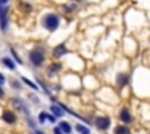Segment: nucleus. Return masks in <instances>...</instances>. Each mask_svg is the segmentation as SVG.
<instances>
[{"label": "nucleus", "instance_id": "nucleus-1", "mask_svg": "<svg viewBox=\"0 0 150 134\" xmlns=\"http://www.w3.org/2000/svg\"><path fill=\"white\" fill-rule=\"evenodd\" d=\"M28 60H29V63L33 66H36V68L42 66L44 63H45V49H44L42 45L33 49L29 52V55H28Z\"/></svg>", "mask_w": 150, "mask_h": 134}, {"label": "nucleus", "instance_id": "nucleus-2", "mask_svg": "<svg viewBox=\"0 0 150 134\" xmlns=\"http://www.w3.org/2000/svg\"><path fill=\"white\" fill-rule=\"evenodd\" d=\"M40 24H42V28H45L49 33H53V31L58 29L60 26V16L57 13H45L42 16V20H40Z\"/></svg>", "mask_w": 150, "mask_h": 134}, {"label": "nucleus", "instance_id": "nucleus-3", "mask_svg": "<svg viewBox=\"0 0 150 134\" xmlns=\"http://www.w3.org/2000/svg\"><path fill=\"white\" fill-rule=\"evenodd\" d=\"M8 13H10V7L8 5H0V29L7 31L8 29Z\"/></svg>", "mask_w": 150, "mask_h": 134}, {"label": "nucleus", "instance_id": "nucleus-4", "mask_svg": "<svg viewBox=\"0 0 150 134\" xmlns=\"http://www.w3.org/2000/svg\"><path fill=\"white\" fill-rule=\"evenodd\" d=\"M110 124H111V120L108 116H98L97 120H95V126H97L98 129H102V131L108 129Z\"/></svg>", "mask_w": 150, "mask_h": 134}, {"label": "nucleus", "instance_id": "nucleus-5", "mask_svg": "<svg viewBox=\"0 0 150 134\" xmlns=\"http://www.w3.org/2000/svg\"><path fill=\"white\" fill-rule=\"evenodd\" d=\"M2 120H4L5 123H8V124H15L16 123V113H15L13 110H4Z\"/></svg>", "mask_w": 150, "mask_h": 134}, {"label": "nucleus", "instance_id": "nucleus-6", "mask_svg": "<svg viewBox=\"0 0 150 134\" xmlns=\"http://www.w3.org/2000/svg\"><path fill=\"white\" fill-rule=\"evenodd\" d=\"M0 62H2V65H4L5 68L10 69V71H15V69H16V65H18V63L13 62L10 57H2V60H0Z\"/></svg>", "mask_w": 150, "mask_h": 134}, {"label": "nucleus", "instance_id": "nucleus-7", "mask_svg": "<svg viewBox=\"0 0 150 134\" xmlns=\"http://www.w3.org/2000/svg\"><path fill=\"white\" fill-rule=\"evenodd\" d=\"M66 52H68L66 45L65 44H60V45H57L55 49H53V57H55V58H60V57H63Z\"/></svg>", "mask_w": 150, "mask_h": 134}, {"label": "nucleus", "instance_id": "nucleus-8", "mask_svg": "<svg viewBox=\"0 0 150 134\" xmlns=\"http://www.w3.org/2000/svg\"><path fill=\"white\" fill-rule=\"evenodd\" d=\"M120 120L123 121V123H131V121H132V116L129 115V111H127L126 108H123V110L120 111Z\"/></svg>", "mask_w": 150, "mask_h": 134}, {"label": "nucleus", "instance_id": "nucleus-9", "mask_svg": "<svg viewBox=\"0 0 150 134\" xmlns=\"http://www.w3.org/2000/svg\"><path fill=\"white\" fill-rule=\"evenodd\" d=\"M60 69H62V65H60V63H53V65H50L49 68H47V76L57 74V71H60Z\"/></svg>", "mask_w": 150, "mask_h": 134}, {"label": "nucleus", "instance_id": "nucleus-10", "mask_svg": "<svg viewBox=\"0 0 150 134\" xmlns=\"http://www.w3.org/2000/svg\"><path fill=\"white\" fill-rule=\"evenodd\" d=\"M50 111H52L55 116H63V108H62V105H55V104H52L50 105Z\"/></svg>", "mask_w": 150, "mask_h": 134}, {"label": "nucleus", "instance_id": "nucleus-11", "mask_svg": "<svg viewBox=\"0 0 150 134\" xmlns=\"http://www.w3.org/2000/svg\"><path fill=\"white\" fill-rule=\"evenodd\" d=\"M58 128H60V129H62L65 134H71V131H73L71 124H69L68 121H62V123L58 124Z\"/></svg>", "mask_w": 150, "mask_h": 134}, {"label": "nucleus", "instance_id": "nucleus-12", "mask_svg": "<svg viewBox=\"0 0 150 134\" xmlns=\"http://www.w3.org/2000/svg\"><path fill=\"white\" fill-rule=\"evenodd\" d=\"M127 82V74H124V73H120L116 78V84L120 86V87H123V86H126Z\"/></svg>", "mask_w": 150, "mask_h": 134}, {"label": "nucleus", "instance_id": "nucleus-13", "mask_svg": "<svg viewBox=\"0 0 150 134\" xmlns=\"http://www.w3.org/2000/svg\"><path fill=\"white\" fill-rule=\"evenodd\" d=\"M115 134H129V128H127V126H123V124H120V126L115 128Z\"/></svg>", "mask_w": 150, "mask_h": 134}, {"label": "nucleus", "instance_id": "nucleus-14", "mask_svg": "<svg viewBox=\"0 0 150 134\" xmlns=\"http://www.w3.org/2000/svg\"><path fill=\"white\" fill-rule=\"evenodd\" d=\"M76 131L79 134H91V129L87 126H82V124H76Z\"/></svg>", "mask_w": 150, "mask_h": 134}, {"label": "nucleus", "instance_id": "nucleus-15", "mask_svg": "<svg viewBox=\"0 0 150 134\" xmlns=\"http://www.w3.org/2000/svg\"><path fill=\"white\" fill-rule=\"evenodd\" d=\"M10 53H11V57H13V58H15V62H16L18 65H23V60L20 58V55H18V53H16V50H15L13 47H10Z\"/></svg>", "mask_w": 150, "mask_h": 134}, {"label": "nucleus", "instance_id": "nucleus-16", "mask_svg": "<svg viewBox=\"0 0 150 134\" xmlns=\"http://www.w3.org/2000/svg\"><path fill=\"white\" fill-rule=\"evenodd\" d=\"M10 84H11V87H13V89H16V91H21V89H23V86H21L20 79H13V78H11Z\"/></svg>", "mask_w": 150, "mask_h": 134}, {"label": "nucleus", "instance_id": "nucleus-17", "mask_svg": "<svg viewBox=\"0 0 150 134\" xmlns=\"http://www.w3.org/2000/svg\"><path fill=\"white\" fill-rule=\"evenodd\" d=\"M21 81H23V82H24V84H26V86H29L31 89H34V91H37V89H39V86H36V84H34L33 81H31V79H26V78H21Z\"/></svg>", "mask_w": 150, "mask_h": 134}, {"label": "nucleus", "instance_id": "nucleus-18", "mask_svg": "<svg viewBox=\"0 0 150 134\" xmlns=\"http://www.w3.org/2000/svg\"><path fill=\"white\" fill-rule=\"evenodd\" d=\"M21 10L24 11V13H31L33 11V7H31V4H20Z\"/></svg>", "mask_w": 150, "mask_h": 134}, {"label": "nucleus", "instance_id": "nucleus-19", "mask_svg": "<svg viewBox=\"0 0 150 134\" xmlns=\"http://www.w3.org/2000/svg\"><path fill=\"white\" fill-rule=\"evenodd\" d=\"M45 121H49V113L42 111V113L39 115V123H45Z\"/></svg>", "mask_w": 150, "mask_h": 134}, {"label": "nucleus", "instance_id": "nucleus-20", "mask_svg": "<svg viewBox=\"0 0 150 134\" xmlns=\"http://www.w3.org/2000/svg\"><path fill=\"white\" fill-rule=\"evenodd\" d=\"M63 8H65L66 11H73V10L76 8V5H74V4H68V5H65Z\"/></svg>", "mask_w": 150, "mask_h": 134}, {"label": "nucleus", "instance_id": "nucleus-21", "mask_svg": "<svg viewBox=\"0 0 150 134\" xmlns=\"http://www.w3.org/2000/svg\"><path fill=\"white\" fill-rule=\"evenodd\" d=\"M5 81H7V78L4 76V73H0V86H4Z\"/></svg>", "mask_w": 150, "mask_h": 134}, {"label": "nucleus", "instance_id": "nucleus-22", "mask_svg": "<svg viewBox=\"0 0 150 134\" xmlns=\"http://www.w3.org/2000/svg\"><path fill=\"white\" fill-rule=\"evenodd\" d=\"M53 133H55V134H65V133H63V131L60 129L58 126H57V128H53Z\"/></svg>", "mask_w": 150, "mask_h": 134}, {"label": "nucleus", "instance_id": "nucleus-23", "mask_svg": "<svg viewBox=\"0 0 150 134\" xmlns=\"http://www.w3.org/2000/svg\"><path fill=\"white\" fill-rule=\"evenodd\" d=\"M33 134H45V133L40 131V129H33Z\"/></svg>", "mask_w": 150, "mask_h": 134}, {"label": "nucleus", "instance_id": "nucleus-24", "mask_svg": "<svg viewBox=\"0 0 150 134\" xmlns=\"http://www.w3.org/2000/svg\"><path fill=\"white\" fill-rule=\"evenodd\" d=\"M5 97V91L2 89V86H0V99H4Z\"/></svg>", "mask_w": 150, "mask_h": 134}, {"label": "nucleus", "instance_id": "nucleus-25", "mask_svg": "<svg viewBox=\"0 0 150 134\" xmlns=\"http://www.w3.org/2000/svg\"><path fill=\"white\" fill-rule=\"evenodd\" d=\"M8 2H10V0H0V5H7Z\"/></svg>", "mask_w": 150, "mask_h": 134}]
</instances>
